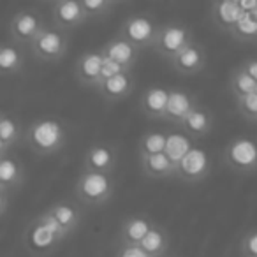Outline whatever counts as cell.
<instances>
[{
  "label": "cell",
  "instance_id": "13",
  "mask_svg": "<svg viewBox=\"0 0 257 257\" xmlns=\"http://www.w3.org/2000/svg\"><path fill=\"white\" fill-rule=\"evenodd\" d=\"M134 88H136V79L133 71H125L114 78L102 81L95 90L106 104H118L133 95Z\"/></svg>",
  "mask_w": 257,
  "mask_h": 257
},
{
  "label": "cell",
  "instance_id": "11",
  "mask_svg": "<svg viewBox=\"0 0 257 257\" xmlns=\"http://www.w3.org/2000/svg\"><path fill=\"white\" fill-rule=\"evenodd\" d=\"M116 166L118 147L113 143H106V141H99V143L92 145L83 157V169H88V171L113 175Z\"/></svg>",
  "mask_w": 257,
  "mask_h": 257
},
{
  "label": "cell",
  "instance_id": "24",
  "mask_svg": "<svg viewBox=\"0 0 257 257\" xmlns=\"http://www.w3.org/2000/svg\"><path fill=\"white\" fill-rule=\"evenodd\" d=\"M140 166L143 175L148 176V178L162 180V178H175L176 176V164H173L171 159L166 154H157V155L140 159Z\"/></svg>",
  "mask_w": 257,
  "mask_h": 257
},
{
  "label": "cell",
  "instance_id": "25",
  "mask_svg": "<svg viewBox=\"0 0 257 257\" xmlns=\"http://www.w3.org/2000/svg\"><path fill=\"white\" fill-rule=\"evenodd\" d=\"M50 213L53 215L58 220V224L64 227V231L67 232L69 236L78 229L79 222H81V211L76 204L69 203V201H58L53 206L48 208Z\"/></svg>",
  "mask_w": 257,
  "mask_h": 257
},
{
  "label": "cell",
  "instance_id": "30",
  "mask_svg": "<svg viewBox=\"0 0 257 257\" xmlns=\"http://www.w3.org/2000/svg\"><path fill=\"white\" fill-rule=\"evenodd\" d=\"M229 36L238 43L257 44V20H253L252 15H245Z\"/></svg>",
  "mask_w": 257,
  "mask_h": 257
},
{
  "label": "cell",
  "instance_id": "7",
  "mask_svg": "<svg viewBox=\"0 0 257 257\" xmlns=\"http://www.w3.org/2000/svg\"><path fill=\"white\" fill-rule=\"evenodd\" d=\"M192 41H196V39H194V32L190 30L189 25L180 23V22H169V23L161 25L154 50L159 57L171 62L173 58H175L183 48L189 46Z\"/></svg>",
  "mask_w": 257,
  "mask_h": 257
},
{
  "label": "cell",
  "instance_id": "36",
  "mask_svg": "<svg viewBox=\"0 0 257 257\" xmlns=\"http://www.w3.org/2000/svg\"><path fill=\"white\" fill-rule=\"evenodd\" d=\"M116 257H150L140 245H121Z\"/></svg>",
  "mask_w": 257,
  "mask_h": 257
},
{
  "label": "cell",
  "instance_id": "18",
  "mask_svg": "<svg viewBox=\"0 0 257 257\" xmlns=\"http://www.w3.org/2000/svg\"><path fill=\"white\" fill-rule=\"evenodd\" d=\"M25 131L22 121L8 111L0 114V157L9 155L20 143L25 141Z\"/></svg>",
  "mask_w": 257,
  "mask_h": 257
},
{
  "label": "cell",
  "instance_id": "33",
  "mask_svg": "<svg viewBox=\"0 0 257 257\" xmlns=\"http://www.w3.org/2000/svg\"><path fill=\"white\" fill-rule=\"evenodd\" d=\"M36 218H37V220L41 222V224H44V225H46V227L50 229V231H53L55 234H57L58 238L62 239V241H64V239H65V238H67V236H69L67 232L64 231V227H62V225L58 224V220H57V218H55L53 215L50 213V210L43 211V213H41L39 217H36Z\"/></svg>",
  "mask_w": 257,
  "mask_h": 257
},
{
  "label": "cell",
  "instance_id": "15",
  "mask_svg": "<svg viewBox=\"0 0 257 257\" xmlns=\"http://www.w3.org/2000/svg\"><path fill=\"white\" fill-rule=\"evenodd\" d=\"M25 178V166L15 154L0 157V194H16L23 187Z\"/></svg>",
  "mask_w": 257,
  "mask_h": 257
},
{
  "label": "cell",
  "instance_id": "19",
  "mask_svg": "<svg viewBox=\"0 0 257 257\" xmlns=\"http://www.w3.org/2000/svg\"><path fill=\"white\" fill-rule=\"evenodd\" d=\"M169 90L164 86H150L143 92L140 99V111L150 120H164L168 109Z\"/></svg>",
  "mask_w": 257,
  "mask_h": 257
},
{
  "label": "cell",
  "instance_id": "1",
  "mask_svg": "<svg viewBox=\"0 0 257 257\" xmlns=\"http://www.w3.org/2000/svg\"><path fill=\"white\" fill-rule=\"evenodd\" d=\"M67 138L69 131L65 123L55 116L34 120L25 131V143L30 147V150L43 157L62 152V148L67 145Z\"/></svg>",
  "mask_w": 257,
  "mask_h": 257
},
{
  "label": "cell",
  "instance_id": "12",
  "mask_svg": "<svg viewBox=\"0 0 257 257\" xmlns=\"http://www.w3.org/2000/svg\"><path fill=\"white\" fill-rule=\"evenodd\" d=\"M208 55L201 43L192 41L189 46H185L169 64L178 74L182 76H196L201 74L206 67Z\"/></svg>",
  "mask_w": 257,
  "mask_h": 257
},
{
  "label": "cell",
  "instance_id": "26",
  "mask_svg": "<svg viewBox=\"0 0 257 257\" xmlns=\"http://www.w3.org/2000/svg\"><path fill=\"white\" fill-rule=\"evenodd\" d=\"M192 138L187 136L182 128L180 131H173V133L168 131V145H166L164 154L171 159L173 164L178 166L182 162V159L192 150Z\"/></svg>",
  "mask_w": 257,
  "mask_h": 257
},
{
  "label": "cell",
  "instance_id": "35",
  "mask_svg": "<svg viewBox=\"0 0 257 257\" xmlns=\"http://www.w3.org/2000/svg\"><path fill=\"white\" fill-rule=\"evenodd\" d=\"M241 252L245 257H257V229L246 232L241 239Z\"/></svg>",
  "mask_w": 257,
  "mask_h": 257
},
{
  "label": "cell",
  "instance_id": "22",
  "mask_svg": "<svg viewBox=\"0 0 257 257\" xmlns=\"http://www.w3.org/2000/svg\"><path fill=\"white\" fill-rule=\"evenodd\" d=\"M23 67H25V48L8 39L0 46V74L4 78L18 76L23 72Z\"/></svg>",
  "mask_w": 257,
  "mask_h": 257
},
{
  "label": "cell",
  "instance_id": "9",
  "mask_svg": "<svg viewBox=\"0 0 257 257\" xmlns=\"http://www.w3.org/2000/svg\"><path fill=\"white\" fill-rule=\"evenodd\" d=\"M211 168H213V161L210 154L199 147H192V150L176 166L175 178L182 180L183 183H199L210 175Z\"/></svg>",
  "mask_w": 257,
  "mask_h": 257
},
{
  "label": "cell",
  "instance_id": "4",
  "mask_svg": "<svg viewBox=\"0 0 257 257\" xmlns=\"http://www.w3.org/2000/svg\"><path fill=\"white\" fill-rule=\"evenodd\" d=\"M161 23L155 22L150 15H131L121 22L118 36L133 44L138 50H147L154 48L157 41Z\"/></svg>",
  "mask_w": 257,
  "mask_h": 257
},
{
  "label": "cell",
  "instance_id": "14",
  "mask_svg": "<svg viewBox=\"0 0 257 257\" xmlns=\"http://www.w3.org/2000/svg\"><path fill=\"white\" fill-rule=\"evenodd\" d=\"M102 51L90 50L79 55L74 65V78L85 88L95 90L100 83V69H102Z\"/></svg>",
  "mask_w": 257,
  "mask_h": 257
},
{
  "label": "cell",
  "instance_id": "32",
  "mask_svg": "<svg viewBox=\"0 0 257 257\" xmlns=\"http://www.w3.org/2000/svg\"><path fill=\"white\" fill-rule=\"evenodd\" d=\"M234 106L239 116H243L248 121H257V92L243 97H236Z\"/></svg>",
  "mask_w": 257,
  "mask_h": 257
},
{
  "label": "cell",
  "instance_id": "23",
  "mask_svg": "<svg viewBox=\"0 0 257 257\" xmlns=\"http://www.w3.org/2000/svg\"><path fill=\"white\" fill-rule=\"evenodd\" d=\"M152 227H154V224L148 218L140 217V215L125 218L120 227L121 245H141V241L150 232Z\"/></svg>",
  "mask_w": 257,
  "mask_h": 257
},
{
  "label": "cell",
  "instance_id": "16",
  "mask_svg": "<svg viewBox=\"0 0 257 257\" xmlns=\"http://www.w3.org/2000/svg\"><path fill=\"white\" fill-rule=\"evenodd\" d=\"M208 9H210V18L213 25L227 34H231L246 15L239 6V0H215L208 6Z\"/></svg>",
  "mask_w": 257,
  "mask_h": 257
},
{
  "label": "cell",
  "instance_id": "3",
  "mask_svg": "<svg viewBox=\"0 0 257 257\" xmlns=\"http://www.w3.org/2000/svg\"><path fill=\"white\" fill-rule=\"evenodd\" d=\"M50 25L43 13L37 8H25L16 11L9 18L8 23V39L22 48H29L37 36Z\"/></svg>",
  "mask_w": 257,
  "mask_h": 257
},
{
  "label": "cell",
  "instance_id": "38",
  "mask_svg": "<svg viewBox=\"0 0 257 257\" xmlns=\"http://www.w3.org/2000/svg\"><path fill=\"white\" fill-rule=\"evenodd\" d=\"M252 16H253V20H257V8H255V11L252 13Z\"/></svg>",
  "mask_w": 257,
  "mask_h": 257
},
{
  "label": "cell",
  "instance_id": "17",
  "mask_svg": "<svg viewBox=\"0 0 257 257\" xmlns=\"http://www.w3.org/2000/svg\"><path fill=\"white\" fill-rule=\"evenodd\" d=\"M197 100L192 93L182 88H171L169 90V100H168V109H166L164 121L180 127L187 116L196 109Z\"/></svg>",
  "mask_w": 257,
  "mask_h": 257
},
{
  "label": "cell",
  "instance_id": "27",
  "mask_svg": "<svg viewBox=\"0 0 257 257\" xmlns=\"http://www.w3.org/2000/svg\"><path fill=\"white\" fill-rule=\"evenodd\" d=\"M168 145V133L166 131H150L145 136H141L138 143V155L140 159L150 157V155L164 154Z\"/></svg>",
  "mask_w": 257,
  "mask_h": 257
},
{
  "label": "cell",
  "instance_id": "39",
  "mask_svg": "<svg viewBox=\"0 0 257 257\" xmlns=\"http://www.w3.org/2000/svg\"><path fill=\"white\" fill-rule=\"evenodd\" d=\"M255 92H257V90H255Z\"/></svg>",
  "mask_w": 257,
  "mask_h": 257
},
{
  "label": "cell",
  "instance_id": "37",
  "mask_svg": "<svg viewBox=\"0 0 257 257\" xmlns=\"http://www.w3.org/2000/svg\"><path fill=\"white\" fill-rule=\"evenodd\" d=\"M241 65H243V69H245V71L257 81V57L248 58V60H245Z\"/></svg>",
  "mask_w": 257,
  "mask_h": 257
},
{
  "label": "cell",
  "instance_id": "10",
  "mask_svg": "<svg viewBox=\"0 0 257 257\" xmlns=\"http://www.w3.org/2000/svg\"><path fill=\"white\" fill-rule=\"evenodd\" d=\"M62 243V239L53 231L41 224L37 218L30 222V225L23 232V245L32 257H46L53 253V250Z\"/></svg>",
  "mask_w": 257,
  "mask_h": 257
},
{
  "label": "cell",
  "instance_id": "6",
  "mask_svg": "<svg viewBox=\"0 0 257 257\" xmlns=\"http://www.w3.org/2000/svg\"><path fill=\"white\" fill-rule=\"evenodd\" d=\"M69 50V36L57 27L50 25L34 39V43L29 46V51L36 60L53 64L60 62L65 57Z\"/></svg>",
  "mask_w": 257,
  "mask_h": 257
},
{
  "label": "cell",
  "instance_id": "8",
  "mask_svg": "<svg viewBox=\"0 0 257 257\" xmlns=\"http://www.w3.org/2000/svg\"><path fill=\"white\" fill-rule=\"evenodd\" d=\"M48 8H50L51 16L50 23L65 34L88 22V16L83 8V0H55L48 4Z\"/></svg>",
  "mask_w": 257,
  "mask_h": 257
},
{
  "label": "cell",
  "instance_id": "28",
  "mask_svg": "<svg viewBox=\"0 0 257 257\" xmlns=\"http://www.w3.org/2000/svg\"><path fill=\"white\" fill-rule=\"evenodd\" d=\"M257 90V81L243 69V65H238L229 74V92L232 97H243L253 93Z\"/></svg>",
  "mask_w": 257,
  "mask_h": 257
},
{
  "label": "cell",
  "instance_id": "5",
  "mask_svg": "<svg viewBox=\"0 0 257 257\" xmlns=\"http://www.w3.org/2000/svg\"><path fill=\"white\" fill-rule=\"evenodd\" d=\"M222 159L231 171L239 175L257 173V143L250 138H232L222 150Z\"/></svg>",
  "mask_w": 257,
  "mask_h": 257
},
{
  "label": "cell",
  "instance_id": "31",
  "mask_svg": "<svg viewBox=\"0 0 257 257\" xmlns=\"http://www.w3.org/2000/svg\"><path fill=\"white\" fill-rule=\"evenodd\" d=\"M83 8H85L88 20H102L111 15V11L116 8V2L113 0H83Z\"/></svg>",
  "mask_w": 257,
  "mask_h": 257
},
{
  "label": "cell",
  "instance_id": "21",
  "mask_svg": "<svg viewBox=\"0 0 257 257\" xmlns=\"http://www.w3.org/2000/svg\"><path fill=\"white\" fill-rule=\"evenodd\" d=\"M100 51H102L104 57L111 58V60L120 64L121 67H125L127 71H133L134 64H136L138 58H140V50L134 48L128 41H125L123 37H120V36L107 41Z\"/></svg>",
  "mask_w": 257,
  "mask_h": 257
},
{
  "label": "cell",
  "instance_id": "2",
  "mask_svg": "<svg viewBox=\"0 0 257 257\" xmlns=\"http://www.w3.org/2000/svg\"><path fill=\"white\" fill-rule=\"evenodd\" d=\"M74 192L86 206H102L114 196V176L83 169L76 180Z\"/></svg>",
  "mask_w": 257,
  "mask_h": 257
},
{
  "label": "cell",
  "instance_id": "20",
  "mask_svg": "<svg viewBox=\"0 0 257 257\" xmlns=\"http://www.w3.org/2000/svg\"><path fill=\"white\" fill-rule=\"evenodd\" d=\"M215 127V116L208 107L197 104L196 109L183 120V123L178 128H182L187 136L192 140H201V138L208 136Z\"/></svg>",
  "mask_w": 257,
  "mask_h": 257
},
{
  "label": "cell",
  "instance_id": "29",
  "mask_svg": "<svg viewBox=\"0 0 257 257\" xmlns=\"http://www.w3.org/2000/svg\"><path fill=\"white\" fill-rule=\"evenodd\" d=\"M140 246L150 257H164L169 248V238H168V234H166L164 229L154 224V227H152L150 232L145 236V239L141 241Z\"/></svg>",
  "mask_w": 257,
  "mask_h": 257
},
{
  "label": "cell",
  "instance_id": "34",
  "mask_svg": "<svg viewBox=\"0 0 257 257\" xmlns=\"http://www.w3.org/2000/svg\"><path fill=\"white\" fill-rule=\"evenodd\" d=\"M127 69L121 67L120 64H116V62H113L111 58L104 57L102 58V69H100V83L106 81V79H111L114 78V76L121 74V72H125ZM99 83V85H100Z\"/></svg>",
  "mask_w": 257,
  "mask_h": 257
}]
</instances>
